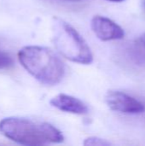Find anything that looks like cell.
<instances>
[{
	"label": "cell",
	"mask_w": 145,
	"mask_h": 146,
	"mask_svg": "<svg viewBox=\"0 0 145 146\" xmlns=\"http://www.w3.org/2000/svg\"><path fill=\"white\" fill-rule=\"evenodd\" d=\"M0 133L23 145H44L62 143L64 137L53 125L21 117H8L0 121Z\"/></svg>",
	"instance_id": "1"
},
{
	"label": "cell",
	"mask_w": 145,
	"mask_h": 146,
	"mask_svg": "<svg viewBox=\"0 0 145 146\" xmlns=\"http://www.w3.org/2000/svg\"><path fill=\"white\" fill-rule=\"evenodd\" d=\"M18 59L23 68L44 85L55 86L64 77L63 62L46 47L37 45L23 47L18 52Z\"/></svg>",
	"instance_id": "2"
},
{
	"label": "cell",
	"mask_w": 145,
	"mask_h": 146,
	"mask_svg": "<svg viewBox=\"0 0 145 146\" xmlns=\"http://www.w3.org/2000/svg\"><path fill=\"white\" fill-rule=\"evenodd\" d=\"M52 41L65 58L85 65L92 62L93 55L84 38L69 23L60 18L53 19Z\"/></svg>",
	"instance_id": "3"
},
{
	"label": "cell",
	"mask_w": 145,
	"mask_h": 146,
	"mask_svg": "<svg viewBox=\"0 0 145 146\" xmlns=\"http://www.w3.org/2000/svg\"><path fill=\"white\" fill-rule=\"evenodd\" d=\"M108 106L115 111L123 114H141L144 112V105L135 98L120 91H109L105 96Z\"/></svg>",
	"instance_id": "4"
},
{
	"label": "cell",
	"mask_w": 145,
	"mask_h": 146,
	"mask_svg": "<svg viewBox=\"0 0 145 146\" xmlns=\"http://www.w3.org/2000/svg\"><path fill=\"white\" fill-rule=\"evenodd\" d=\"M91 27L95 35L103 41L121 39L125 36L123 28L105 16H94L91 19Z\"/></svg>",
	"instance_id": "5"
},
{
	"label": "cell",
	"mask_w": 145,
	"mask_h": 146,
	"mask_svg": "<svg viewBox=\"0 0 145 146\" xmlns=\"http://www.w3.org/2000/svg\"><path fill=\"white\" fill-rule=\"evenodd\" d=\"M50 103L53 107L67 113L85 115L88 112V107L85 103L75 97L67 94H58L54 97Z\"/></svg>",
	"instance_id": "6"
},
{
	"label": "cell",
	"mask_w": 145,
	"mask_h": 146,
	"mask_svg": "<svg viewBox=\"0 0 145 146\" xmlns=\"http://www.w3.org/2000/svg\"><path fill=\"white\" fill-rule=\"evenodd\" d=\"M14 65L13 57L7 52L0 50V69L9 68Z\"/></svg>",
	"instance_id": "7"
},
{
	"label": "cell",
	"mask_w": 145,
	"mask_h": 146,
	"mask_svg": "<svg viewBox=\"0 0 145 146\" xmlns=\"http://www.w3.org/2000/svg\"><path fill=\"white\" fill-rule=\"evenodd\" d=\"M84 145L87 146H109L111 145V143L103 139H100L97 137H91L85 140Z\"/></svg>",
	"instance_id": "8"
},
{
	"label": "cell",
	"mask_w": 145,
	"mask_h": 146,
	"mask_svg": "<svg viewBox=\"0 0 145 146\" xmlns=\"http://www.w3.org/2000/svg\"><path fill=\"white\" fill-rule=\"evenodd\" d=\"M138 44L145 49V33L143 34L142 36H140V38H138Z\"/></svg>",
	"instance_id": "9"
},
{
	"label": "cell",
	"mask_w": 145,
	"mask_h": 146,
	"mask_svg": "<svg viewBox=\"0 0 145 146\" xmlns=\"http://www.w3.org/2000/svg\"><path fill=\"white\" fill-rule=\"evenodd\" d=\"M110 2H115V3H121V2H123L124 0H109Z\"/></svg>",
	"instance_id": "10"
},
{
	"label": "cell",
	"mask_w": 145,
	"mask_h": 146,
	"mask_svg": "<svg viewBox=\"0 0 145 146\" xmlns=\"http://www.w3.org/2000/svg\"><path fill=\"white\" fill-rule=\"evenodd\" d=\"M62 1H68V2H77V1H81V0H62Z\"/></svg>",
	"instance_id": "11"
},
{
	"label": "cell",
	"mask_w": 145,
	"mask_h": 146,
	"mask_svg": "<svg viewBox=\"0 0 145 146\" xmlns=\"http://www.w3.org/2000/svg\"><path fill=\"white\" fill-rule=\"evenodd\" d=\"M142 4H143V7L145 9V0H143V1H142Z\"/></svg>",
	"instance_id": "12"
}]
</instances>
